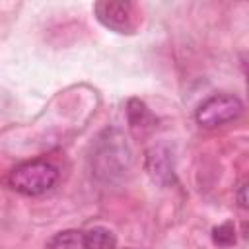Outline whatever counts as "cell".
I'll return each mask as SVG.
<instances>
[{"label": "cell", "mask_w": 249, "mask_h": 249, "mask_svg": "<svg viewBox=\"0 0 249 249\" xmlns=\"http://www.w3.org/2000/svg\"><path fill=\"white\" fill-rule=\"evenodd\" d=\"M89 161L97 181L119 183L132 167V150L121 130L105 128L93 142Z\"/></svg>", "instance_id": "obj_1"}, {"label": "cell", "mask_w": 249, "mask_h": 249, "mask_svg": "<svg viewBox=\"0 0 249 249\" xmlns=\"http://www.w3.org/2000/svg\"><path fill=\"white\" fill-rule=\"evenodd\" d=\"M58 181V169L45 160H31L10 173V185L21 195L37 196L51 191Z\"/></svg>", "instance_id": "obj_2"}, {"label": "cell", "mask_w": 249, "mask_h": 249, "mask_svg": "<svg viewBox=\"0 0 249 249\" xmlns=\"http://www.w3.org/2000/svg\"><path fill=\"white\" fill-rule=\"evenodd\" d=\"M243 113V103L231 93H218L208 97L196 109V123L206 128L222 126L230 121H235Z\"/></svg>", "instance_id": "obj_3"}, {"label": "cell", "mask_w": 249, "mask_h": 249, "mask_svg": "<svg viewBox=\"0 0 249 249\" xmlns=\"http://www.w3.org/2000/svg\"><path fill=\"white\" fill-rule=\"evenodd\" d=\"M93 12L105 27H109L117 33H132L136 27V14H134V6L130 2L103 0L93 6Z\"/></svg>", "instance_id": "obj_4"}, {"label": "cell", "mask_w": 249, "mask_h": 249, "mask_svg": "<svg viewBox=\"0 0 249 249\" xmlns=\"http://www.w3.org/2000/svg\"><path fill=\"white\" fill-rule=\"evenodd\" d=\"M144 167L150 179L161 187H169L175 183V163L173 154L165 144H156L146 150Z\"/></svg>", "instance_id": "obj_5"}, {"label": "cell", "mask_w": 249, "mask_h": 249, "mask_svg": "<svg viewBox=\"0 0 249 249\" xmlns=\"http://www.w3.org/2000/svg\"><path fill=\"white\" fill-rule=\"evenodd\" d=\"M126 117H128V124L136 134H144L148 130L154 128L156 124V117L152 115V111L146 107L144 101L140 99H130L126 103Z\"/></svg>", "instance_id": "obj_6"}, {"label": "cell", "mask_w": 249, "mask_h": 249, "mask_svg": "<svg viewBox=\"0 0 249 249\" xmlns=\"http://www.w3.org/2000/svg\"><path fill=\"white\" fill-rule=\"evenodd\" d=\"M80 245L84 249H115L117 247V237L109 228L95 226L86 231H82Z\"/></svg>", "instance_id": "obj_7"}, {"label": "cell", "mask_w": 249, "mask_h": 249, "mask_svg": "<svg viewBox=\"0 0 249 249\" xmlns=\"http://www.w3.org/2000/svg\"><path fill=\"white\" fill-rule=\"evenodd\" d=\"M82 231H60L49 241V249H76L80 245Z\"/></svg>", "instance_id": "obj_8"}, {"label": "cell", "mask_w": 249, "mask_h": 249, "mask_svg": "<svg viewBox=\"0 0 249 249\" xmlns=\"http://www.w3.org/2000/svg\"><path fill=\"white\" fill-rule=\"evenodd\" d=\"M212 239H214L216 245H222V247L233 245V243H235V228H233V224L226 222V224L214 228V231H212Z\"/></svg>", "instance_id": "obj_9"}, {"label": "cell", "mask_w": 249, "mask_h": 249, "mask_svg": "<svg viewBox=\"0 0 249 249\" xmlns=\"http://www.w3.org/2000/svg\"><path fill=\"white\" fill-rule=\"evenodd\" d=\"M237 200H239V206L241 208H247V183L245 181L237 189Z\"/></svg>", "instance_id": "obj_10"}]
</instances>
